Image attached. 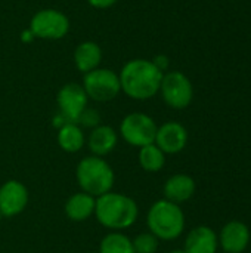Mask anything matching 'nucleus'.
Returning <instances> with one entry per match:
<instances>
[{
    "mask_svg": "<svg viewBox=\"0 0 251 253\" xmlns=\"http://www.w3.org/2000/svg\"><path fill=\"white\" fill-rule=\"evenodd\" d=\"M95 206H96V199L93 196L78 191L67 199L64 211L70 221L83 222L95 215Z\"/></svg>",
    "mask_w": 251,
    "mask_h": 253,
    "instance_id": "obj_17",
    "label": "nucleus"
},
{
    "mask_svg": "<svg viewBox=\"0 0 251 253\" xmlns=\"http://www.w3.org/2000/svg\"><path fill=\"white\" fill-rule=\"evenodd\" d=\"M118 144V133L108 125H99L93 127L87 138V147L92 156L105 157L111 154Z\"/></svg>",
    "mask_w": 251,
    "mask_h": 253,
    "instance_id": "obj_15",
    "label": "nucleus"
},
{
    "mask_svg": "<svg viewBox=\"0 0 251 253\" xmlns=\"http://www.w3.org/2000/svg\"><path fill=\"white\" fill-rule=\"evenodd\" d=\"M133 249L135 253H155L158 251L160 240L149 231L138 234L133 240Z\"/></svg>",
    "mask_w": 251,
    "mask_h": 253,
    "instance_id": "obj_21",
    "label": "nucleus"
},
{
    "mask_svg": "<svg viewBox=\"0 0 251 253\" xmlns=\"http://www.w3.org/2000/svg\"><path fill=\"white\" fill-rule=\"evenodd\" d=\"M0 219H1V215H0Z\"/></svg>",
    "mask_w": 251,
    "mask_h": 253,
    "instance_id": "obj_26",
    "label": "nucleus"
},
{
    "mask_svg": "<svg viewBox=\"0 0 251 253\" xmlns=\"http://www.w3.org/2000/svg\"><path fill=\"white\" fill-rule=\"evenodd\" d=\"M118 0H87V3L95 9H108L114 6Z\"/></svg>",
    "mask_w": 251,
    "mask_h": 253,
    "instance_id": "obj_23",
    "label": "nucleus"
},
{
    "mask_svg": "<svg viewBox=\"0 0 251 253\" xmlns=\"http://www.w3.org/2000/svg\"><path fill=\"white\" fill-rule=\"evenodd\" d=\"M152 62H154L163 73L169 68V58H167L166 55H158V56H155V58L152 59Z\"/></svg>",
    "mask_w": 251,
    "mask_h": 253,
    "instance_id": "obj_24",
    "label": "nucleus"
},
{
    "mask_svg": "<svg viewBox=\"0 0 251 253\" xmlns=\"http://www.w3.org/2000/svg\"><path fill=\"white\" fill-rule=\"evenodd\" d=\"M28 30L34 36V39L59 40L68 34L70 19L64 12L58 9L46 7V9L37 10L33 15Z\"/></svg>",
    "mask_w": 251,
    "mask_h": 253,
    "instance_id": "obj_7",
    "label": "nucleus"
},
{
    "mask_svg": "<svg viewBox=\"0 0 251 253\" xmlns=\"http://www.w3.org/2000/svg\"><path fill=\"white\" fill-rule=\"evenodd\" d=\"M138 162H139V166L145 172L157 173L166 165V154L155 144H149V145H145V147L139 148Z\"/></svg>",
    "mask_w": 251,
    "mask_h": 253,
    "instance_id": "obj_19",
    "label": "nucleus"
},
{
    "mask_svg": "<svg viewBox=\"0 0 251 253\" xmlns=\"http://www.w3.org/2000/svg\"><path fill=\"white\" fill-rule=\"evenodd\" d=\"M169 253H185L183 249H173V251H170Z\"/></svg>",
    "mask_w": 251,
    "mask_h": 253,
    "instance_id": "obj_25",
    "label": "nucleus"
},
{
    "mask_svg": "<svg viewBox=\"0 0 251 253\" xmlns=\"http://www.w3.org/2000/svg\"><path fill=\"white\" fill-rule=\"evenodd\" d=\"M164 104L173 110H185L194 99V86L188 76L180 71H167L163 76L160 92Z\"/></svg>",
    "mask_w": 251,
    "mask_h": 253,
    "instance_id": "obj_8",
    "label": "nucleus"
},
{
    "mask_svg": "<svg viewBox=\"0 0 251 253\" xmlns=\"http://www.w3.org/2000/svg\"><path fill=\"white\" fill-rule=\"evenodd\" d=\"M72 61L75 68L86 74L92 70H96L101 67L102 62V49L96 42L86 40L75 46L72 53Z\"/></svg>",
    "mask_w": 251,
    "mask_h": 253,
    "instance_id": "obj_16",
    "label": "nucleus"
},
{
    "mask_svg": "<svg viewBox=\"0 0 251 253\" xmlns=\"http://www.w3.org/2000/svg\"><path fill=\"white\" fill-rule=\"evenodd\" d=\"M93 216L107 230L121 231L135 225L139 218V208L127 194L109 191L96 199Z\"/></svg>",
    "mask_w": 251,
    "mask_h": 253,
    "instance_id": "obj_2",
    "label": "nucleus"
},
{
    "mask_svg": "<svg viewBox=\"0 0 251 253\" xmlns=\"http://www.w3.org/2000/svg\"><path fill=\"white\" fill-rule=\"evenodd\" d=\"M146 225L158 240L172 242L179 239L185 230V213L179 205L161 199L151 205L146 213Z\"/></svg>",
    "mask_w": 251,
    "mask_h": 253,
    "instance_id": "obj_4",
    "label": "nucleus"
},
{
    "mask_svg": "<svg viewBox=\"0 0 251 253\" xmlns=\"http://www.w3.org/2000/svg\"><path fill=\"white\" fill-rule=\"evenodd\" d=\"M81 86L87 98L95 102H109L121 92L118 73L102 67L83 74Z\"/></svg>",
    "mask_w": 251,
    "mask_h": 253,
    "instance_id": "obj_5",
    "label": "nucleus"
},
{
    "mask_svg": "<svg viewBox=\"0 0 251 253\" xmlns=\"http://www.w3.org/2000/svg\"><path fill=\"white\" fill-rule=\"evenodd\" d=\"M154 144L167 156L179 154L188 144V130L179 122H166L157 129Z\"/></svg>",
    "mask_w": 251,
    "mask_h": 253,
    "instance_id": "obj_11",
    "label": "nucleus"
},
{
    "mask_svg": "<svg viewBox=\"0 0 251 253\" xmlns=\"http://www.w3.org/2000/svg\"><path fill=\"white\" fill-rule=\"evenodd\" d=\"M89 98L78 83H67L56 93V105L59 114L71 123H77L81 113L87 108Z\"/></svg>",
    "mask_w": 251,
    "mask_h": 253,
    "instance_id": "obj_9",
    "label": "nucleus"
},
{
    "mask_svg": "<svg viewBox=\"0 0 251 253\" xmlns=\"http://www.w3.org/2000/svg\"><path fill=\"white\" fill-rule=\"evenodd\" d=\"M182 249L185 253H217V234L213 228L207 225L195 227L188 233Z\"/></svg>",
    "mask_w": 251,
    "mask_h": 253,
    "instance_id": "obj_13",
    "label": "nucleus"
},
{
    "mask_svg": "<svg viewBox=\"0 0 251 253\" xmlns=\"http://www.w3.org/2000/svg\"><path fill=\"white\" fill-rule=\"evenodd\" d=\"M158 125L155 120L145 113H129L120 123V136L132 147L142 148L154 144Z\"/></svg>",
    "mask_w": 251,
    "mask_h": 253,
    "instance_id": "obj_6",
    "label": "nucleus"
},
{
    "mask_svg": "<svg viewBox=\"0 0 251 253\" xmlns=\"http://www.w3.org/2000/svg\"><path fill=\"white\" fill-rule=\"evenodd\" d=\"M163 76L164 73L152 59H130L118 73L121 92L135 101H148L160 92Z\"/></svg>",
    "mask_w": 251,
    "mask_h": 253,
    "instance_id": "obj_1",
    "label": "nucleus"
},
{
    "mask_svg": "<svg viewBox=\"0 0 251 253\" xmlns=\"http://www.w3.org/2000/svg\"><path fill=\"white\" fill-rule=\"evenodd\" d=\"M77 125H78L80 127H86V129H90V130H92L93 127H96V126L101 125V116H99V113H98L96 110L87 107V108L81 113V116L78 117Z\"/></svg>",
    "mask_w": 251,
    "mask_h": 253,
    "instance_id": "obj_22",
    "label": "nucleus"
},
{
    "mask_svg": "<svg viewBox=\"0 0 251 253\" xmlns=\"http://www.w3.org/2000/svg\"><path fill=\"white\" fill-rule=\"evenodd\" d=\"M217 239L225 253H243L250 245V228L241 221H229L223 225Z\"/></svg>",
    "mask_w": 251,
    "mask_h": 253,
    "instance_id": "obj_12",
    "label": "nucleus"
},
{
    "mask_svg": "<svg viewBox=\"0 0 251 253\" xmlns=\"http://www.w3.org/2000/svg\"><path fill=\"white\" fill-rule=\"evenodd\" d=\"M195 190H197V184L191 175L176 173V175H172L164 182L163 194L166 200L176 203V205H182L194 197Z\"/></svg>",
    "mask_w": 251,
    "mask_h": 253,
    "instance_id": "obj_14",
    "label": "nucleus"
},
{
    "mask_svg": "<svg viewBox=\"0 0 251 253\" xmlns=\"http://www.w3.org/2000/svg\"><path fill=\"white\" fill-rule=\"evenodd\" d=\"M99 253H135L132 239L121 231H109L99 243Z\"/></svg>",
    "mask_w": 251,
    "mask_h": 253,
    "instance_id": "obj_20",
    "label": "nucleus"
},
{
    "mask_svg": "<svg viewBox=\"0 0 251 253\" xmlns=\"http://www.w3.org/2000/svg\"><path fill=\"white\" fill-rule=\"evenodd\" d=\"M56 142L61 147V150L65 153H70V154L78 153L86 144V136H84L83 127H80L77 123H71V122L62 125L58 129Z\"/></svg>",
    "mask_w": 251,
    "mask_h": 253,
    "instance_id": "obj_18",
    "label": "nucleus"
},
{
    "mask_svg": "<svg viewBox=\"0 0 251 253\" xmlns=\"http://www.w3.org/2000/svg\"><path fill=\"white\" fill-rule=\"evenodd\" d=\"M75 179L83 193L98 199L112 191L115 173L104 157L87 156L78 162L75 168Z\"/></svg>",
    "mask_w": 251,
    "mask_h": 253,
    "instance_id": "obj_3",
    "label": "nucleus"
},
{
    "mask_svg": "<svg viewBox=\"0 0 251 253\" xmlns=\"http://www.w3.org/2000/svg\"><path fill=\"white\" fill-rule=\"evenodd\" d=\"M30 200L28 188L16 179H9L0 187V215L13 218L21 215Z\"/></svg>",
    "mask_w": 251,
    "mask_h": 253,
    "instance_id": "obj_10",
    "label": "nucleus"
}]
</instances>
